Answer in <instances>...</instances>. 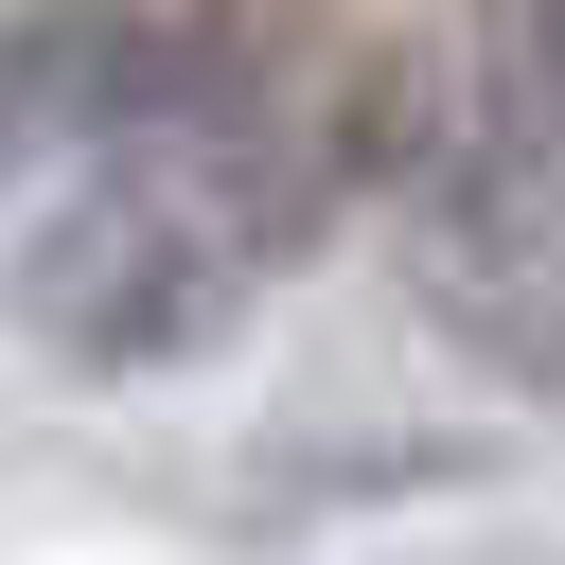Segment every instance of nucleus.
<instances>
[{
    "mask_svg": "<svg viewBox=\"0 0 565 565\" xmlns=\"http://www.w3.org/2000/svg\"><path fill=\"white\" fill-rule=\"evenodd\" d=\"M530 35H547V124H565V0H530Z\"/></svg>",
    "mask_w": 565,
    "mask_h": 565,
    "instance_id": "2",
    "label": "nucleus"
},
{
    "mask_svg": "<svg viewBox=\"0 0 565 565\" xmlns=\"http://www.w3.org/2000/svg\"><path fill=\"white\" fill-rule=\"evenodd\" d=\"M247 212H230V141L212 124H141V159L71 177L35 230H18V335H53L71 371H177L230 335L247 300Z\"/></svg>",
    "mask_w": 565,
    "mask_h": 565,
    "instance_id": "1",
    "label": "nucleus"
}]
</instances>
